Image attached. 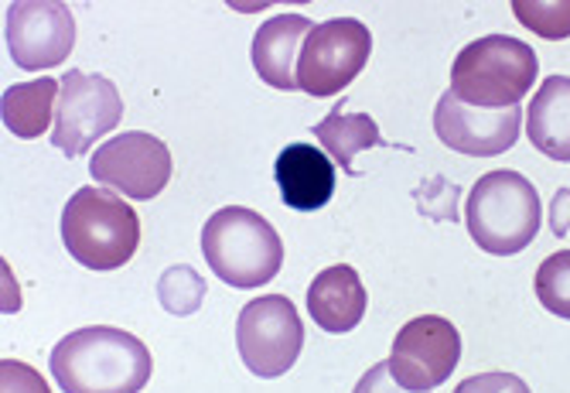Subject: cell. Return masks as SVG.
I'll list each match as a JSON object with an SVG mask.
<instances>
[{
	"mask_svg": "<svg viewBox=\"0 0 570 393\" xmlns=\"http://www.w3.org/2000/svg\"><path fill=\"white\" fill-rule=\"evenodd\" d=\"M62 393H140L154 373L147 346L114 325L76 328L48 356Z\"/></svg>",
	"mask_w": 570,
	"mask_h": 393,
	"instance_id": "1",
	"label": "cell"
},
{
	"mask_svg": "<svg viewBox=\"0 0 570 393\" xmlns=\"http://www.w3.org/2000/svg\"><path fill=\"white\" fill-rule=\"evenodd\" d=\"M543 223L537 185L512 171H485L464 199V226L475 239V247L492 257H512L523 254L537 239Z\"/></svg>",
	"mask_w": 570,
	"mask_h": 393,
	"instance_id": "2",
	"label": "cell"
},
{
	"mask_svg": "<svg viewBox=\"0 0 570 393\" xmlns=\"http://www.w3.org/2000/svg\"><path fill=\"white\" fill-rule=\"evenodd\" d=\"M537 52L509 35H485L464 45L451 66V92L479 110H512L537 86Z\"/></svg>",
	"mask_w": 570,
	"mask_h": 393,
	"instance_id": "3",
	"label": "cell"
},
{
	"mask_svg": "<svg viewBox=\"0 0 570 393\" xmlns=\"http://www.w3.org/2000/svg\"><path fill=\"white\" fill-rule=\"evenodd\" d=\"M202 257L236 291L264 287L284 267L281 233L246 206H226L202 226Z\"/></svg>",
	"mask_w": 570,
	"mask_h": 393,
	"instance_id": "4",
	"label": "cell"
},
{
	"mask_svg": "<svg viewBox=\"0 0 570 393\" xmlns=\"http://www.w3.org/2000/svg\"><path fill=\"white\" fill-rule=\"evenodd\" d=\"M62 247L89 271H117L140 247V219L110 188H79L62 209Z\"/></svg>",
	"mask_w": 570,
	"mask_h": 393,
	"instance_id": "5",
	"label": "cell"
},
{
	"mask_svg": "<svg viewBox=\"0 0 570 393\" xmlns=\"http://www.w3.org/2000/svg\"><path fill=\"white\" fill-rule=\"evenodd\" d=\"M124 120V96L114 79L69 69L62 76V92L56 107V127H51V147L66 158H82L89 147L117 130Z\"/></svg>",
	"mask_w": 570,
	"mask_h": 393,
	"instance_id": "6",
	"label": "cell"
},
{
	"mask_svg": "<svg viewBox=\"0 0 570 393\" xmlns=\"http://www.w3.org/2000/svg\"><path fill=\"white\" fill-rule=\"evenodd\" d=\"M236 346L243 366L253 376H284L304 350V322L294 302L284 294H264V298L243 305L236 318Z\"/></svg>",
	"mask_w": 570,
	"mask_h": 393,
	"instance_id": "7",
	"label": "cell"
},
{
	"mask_svg": "<svg viewBox=\"0 0 570 393\" xmlns=\"http://www.w3.org/2000/svg\"><path fill=\"white\" fill-rule=\"evenodd\" d=\"M373 35L355 18H332L311 28L297 59V89L307 96L342 92L370 62Z\"/></svg>",
	"mask_w": 570,
	"mask_h": 393,
	"instance_id": "8",
	"label": "cell"
},
{
	"mask_svg": "<svg viewBox=\"0 0 570 393\" xmlns=\"http://www.w3.org/2000/svg\"><path fill=\"white\" fill-rule=\"evenodd\" d=\"M171 147L144 130H127L102 140L89 158V175L102 188L127 195L134 203L158 199L171 181Z\"/></svg>",
	"mask_w": 570,
	"mask_h": 393,
	"instance_id": "9",
	"label": "cell"
},
{
	"mask_svg": "<svg viewBox=\"0 0 570 393\" xmlns=\"http://www.w3.org/2000/svg\"><path fill=\"white\" fill-rule=\"evenodd\" d=\"M4 35L18 69H56L72 56L76 18L62 0H14L4 11Z\"/></svg>",
	"mask_w": 570,
	"mask_h": 393,
	"instance_id": "10",
	"label": "cell"
},
{
	"mask_svg": "<svg viewBox=\"0 0 570 393\" xmlns=\"http://www.w3.org/2000/svg\"><path fill=\"white\" fill-rule=\"evenodd\" d=\"M461 360V335L444 315L410 318L390 350V373L410 393H431L441 386Z\"/></svg>",
	"mask_w": 570,
	"mask_h": 393,
	"instance_id": "11",
	"label": "cell"
},
{
	"mask_svg": "<svg viewBox=\"0 0 570 393\" xmlns=\"http://www.w3.org/2000/svg\"><path fill=\"white\" fill-rule=\"evenodd\" d=\"M523 107L512 110H479L461 104L448 89L434 107V134L444 147L472 158H499L523 134Z\"/></svg>",
	"mask_w": 570,
	"mask_h": 393,
	"instance_id": "12",
	"label": "cell"
},
{
	"mask_svg": "<svg viewBox=\"0 0 570 393\" xmlns=\"http://www.w3.org/2000/svg\"><path fill=\"white\" fill-rule=\"evenodd\" d=\"M281 199L294 213H318L335 195V161L322 147L287 144L274 161Z\"/></svg>",
	"mask_w": 570,
	"mask_h": 393,
	"instance_id": "13",
	"label": "cell"
},
{
	"mask_svg": "<svg viewBox=\"0 0 570 393\" xmlns=\"http://www.w3.org/2000/svg\"><path fill=\"white\" fill-rule=\"evenodd\" d=\"M366 305H370L366 287H362L358 271L348 264L325 267L307 284V315L328 335L352 332L362 318H366Z\"/></svg>",
	"mask_w": 570,
	"mask_h": 393,
	"instance_id": "14",
	"label": "cell"
},
{
	"mask_svg": "<svg viewBox=\"0 0 570 393\" xmlns=\"http://www.w3.org/2000/svg\"><path fill=\"white\" fill-rule=\"evenodd\" d=\"M311 28L315 24H311L304 14H277V18L264 21L249 45V59H253L256 76L281 92L297 89V59H301V48H304V38L311 35Z\"/></svg>",
	"mask_w": 570,
	"mask_h": 393,
	"instance_id": "15",
	"label": "cell"
},
{
	"mask_svg": "<svg viewBox=\"0 0 570 393\" xmlns=\"http://www.w3.org/2000/svg\"><path fill=\"white\" fill-rule=\"evenodd\" d=\"M527 137L543 158L570 161V76H550L533 92Z\"/></svg>",
	"mask_w": 570,
	"mask_h": 393,
	"instance_id": "16",
	"label": "cell"
},
{
	"mask_svg": "<svg viewBox=\"0 0 570 393\" xmlns=\"http://www.w3.org/2000/svg\"><path fill=\"white\" fill-rule=\"evenodd\" d=\"M59 92H62V82H56L51 76L35 79V82L8 86L4 100H0V120H4V127H8L14 137L35 140V137H41L48 127H56Z\"/></svg>",
	"mask_w": 570,
	"mask_h": 393,
	"instance_id": "17",
	"label": "cell"
},
{
	"mask_svg": "<svg viewBox=\"0 0 570 393\" xmlns=\"http://www.w3.org/2000/svg\"><path fill=\"white\" fill-rule=\"evenodd\" d=\"M311 134L318 137V144L325 147V155L345 175H358L355 171V155L370 151V147H383L380 124L370 114H345V100H335V110H328V117L322 124L311 127Z\"/></svg>",
	"mask_w": 570,
	"mask_h": 393,
	"instance_id": "18",
	"label": "cell"
},
{
	"mask_svg": "<svg viewBox=\"0 0 570 393\" xmlns=\"http://www.w3.org/2000/svg\"><path fill=\"white\" fill-rule=\"evenodd\" d=\"M205 291H209V284H205V277L188 267V264H178V267H168L158 281V302L168 315H195L205 302Z\"/></svg>",
	"mask_w": 570,
	"mask_h": 393,
	"instance_id": "19",
	"label": "cell"
},
{
	"mask_svg": "<svg viewBox=\"0 0 570 393\" xmlns=\"http://www.w3.org/2000/svg\"><path fill=\"white\" fill-rule=\"evenodd\" d=\"M512 14L523 28L547 41L570 38V0H515Z\"/></svg>",
	"mask_w": 570,
	"mask_h": 393,
	"instance_id": "20",
	"label": "cell"
},
{
	"mask_svg": "<svg viewBox=\"0 0 570 393\" xmlns=\"http://www.w3.org/2000/svg\"><path fill=\"white\" fill-rule=\"evenodd\" d=\"M533 287H537L540 305L550 315L570 322V250H560V254L547 257L540 264L537 277H533Z\"/></svg>",
	"mask_w": 570,
	"mask_h": 393,
	"instance_id": "21",
	"label": "cell"
},
{
	"mask_svg": "<svg viewBox=\"0 0 570 393\" xmlns=\"http://www.w3.org/2000/svg\"><path fill=\"white\" fill-rule=\"evenodd\" d=\"M0 393H51L45 376L21 360L0 363Z\"/></svg>",
	"mask_w": 570,
	"mask_h": 393,
	"instance_id": "22",
	"label": "cell"
},
{
	"mask_svg": "<svg viewBox=\"0 0 570 393\" xmlns=\"http://www.w3.org/2000/svg\"><path fill=\"white\" fill-rule=\"evenodd\" d=\"M454 393H530L527 380L515 373H479L454 386Z\"/></svg>",
	"mask_w": 570,
	"mask_h": 393,
	"instance_id": "23",
	"label": "cell"
},
{
	"mask_svg": "<svg viewBox=\"0 0 570 393\" xmlns=\"http://www.w3.org/2000/svg\"><path fill=\"white\" fill-rule=\"evenodd\" d=\"M352 393H410V390H403V386L393 380L390 360H386V363H376V366H370L366 373H362V380L355 383Z\"/></svg>",
	"mask_w": 570,
	"mask_h": 393,
	"instance_id": "24",
	"label": "cell"
},
{
	"mask_svg": "<svg viewBox=\"0 0 570 393\" xmlns=\"http://www.w3.org/2000/svg\"><path fill=\"white\" fill-rule=\"evenodd\" d=\"M550 229L553 236H567L570 233V188H557L553 203H550Z\"/></svg>",
	"mask_w": 570,
	"mask_h": 393,
	"instance_id": "25",
	"label": "cell"
}]
</instances>
